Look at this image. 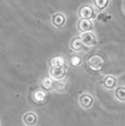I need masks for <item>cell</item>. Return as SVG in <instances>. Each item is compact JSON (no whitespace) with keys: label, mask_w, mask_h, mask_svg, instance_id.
Masks as SVG:
<instances>
[{"label":"cell","mask_w":125,"mask_h":126,"mask_svg":"<svg viewBox=\"0 0 125 126\" xmlns=\"http://www.w3.org/2000/svg\"><path fill=\"white\" fill-rule=\"evenodd\" d=\"M94 5L96 7V9L104 10L108 5V0H94Z\"/></svg>","instance_id":"8fae6325"},{"label":"cell","mask_w":125,"mask_h":126,"mask_svg":"<svg viewBox=\"0 0 125 126\" xmlns=\"http://www.w3.org/2000/svg\"><path fill=\"white\" fill-rule=\"evenodd\" d=\"M115 96L121 100L123 102L124 100V97H125V91H124V87H118L115 89Z\"/></svg>","instance_id":"5bb4252c"},{"label":"cell","mask_w":125,"mask_h":126,"mask_svg":"<svg viewBox=\"0 0 125 126\" xmlns=\"http://www.w3.org/2000/svg\"><path fill=\"white\" fill-rule=\"evenodd\" d=\"M103 63L104 62H103V59H102V57H99V56H94V57H92L88 60V66L92 69H94V70H97V69H99L103 66Z\"/></svg>","instance_id":"8992f818"},{"label":"cell","mask_w":125,"mask_h":126,"mask_svg":"<svg viewBox=\"0 0 125 126\" xmlns=\"http://www.w3.org/2000/svg\"><path fill=\"white\" fill-rule=\"evenodd\" d=\"M71 62H73V65H74V66H77V65L80 63V60H79V58H77V57H74L73 59H71Z\"/></svg>","instance_id":"9a60e30c"},{"label":"cell","mask_w":125,"mask_h":126,"mask_svg":"<svg viewBox=\"0 0 125 126\" xmlns=\"http://www.w3.org/2000/svg\"><path fill=\"white\" fill-rule=\"evenodd\" d=\"M93 102H94V98L90 95H88V94H84V95H82L79 97V105L85 110H87V108H89L92 106Z\"/></svg>","instance_id":"277c9868"},{"label":"cell","mask_w":125,"mask_h":126,"mask_svg":"<svg viewBox=\"0 0 125 126\" xmlns=\"http://www.w3.org/2000/svg\"><path fill=\"white\" fill-rule=\"evenodd\" d=\"M64 63L65 60L61 57H55L54 59L52 60V65L55 68H60V67H64Z\"/></svg>","instance_id":"7c38bea8"},{"label":"cell","mask_w":125,"mask_h":126,"mask_svg":"<svg viewBox=\"0 0 125 126\" xmlns=\"http://www.w3.org/2000/svg\"><path fill=\"white\" fill-rule=\"evenodd\" d=\"M22 122L27 126H34L37 123V115L34 114V113H27L22 117Z\"/></svg>","instance_id":"52a82bcc"},{"label":"cell","mask_w":125,"mask_h":126,"mask_svg":"<svg viewBox=\"0 0 125 126\" xmlns=\"http://www.w3.org/2000/svg\"><path fill=\"white\" fill-rule=\"evenodd\" d=\"M79 17L80 19H86V20H90L92 18L95 17V12L90 6H84L79 9Z\"/></svg>","instance_id":"7a4b0ae2"},{"label":"cell","mask_w":125,"mask_h":126,"mask_svg":"<svg viewBox=\"0 0 125 126\" xmlns=\"http://www.w3.org/2000/svg\"><path fill=\"white\" fill-rule=\"evenodd\" d=\"M79 39L83 45L87 46V47H92V46H94L95 44H96V37H95V35L93 32H90V31L82 33Z\"/></svg>","instance_id":"6da1fadb"},{"label":"cell","mask_w":125,"mask_h":126,"mask_svg":"<svg viewBox=\"0 0 125 126\" xmlns=\"http://www.w3.org/2000/svg\"><path fill=\"white\" fill-rule=\"evenodd\" d=\"M104 86L106 88H109V89H112V88H114L115 87V84H116V80H115V78L114 77H112V76H107L106 78L104 79Z\"/></svg>","instance_id":"30bf717a"},{"label":"cell","mask_w":125,"mask_h":126,"mask_svg":"<svg viewBox=\"0 0 125 126\" xmlns=\"http://www.w3.org/2000/svg\"><path fill=\"white\" fill-rule=\"evenodd\" d=\"M71 48L73 50H75V51H78V50H80L83 48V44H82V41H80V39L78 38V37H76V38H74L73 40H71Z\"/></svg>","instance_id":"9c48e42d"},{"label":"cell","mask_w":125,"mask_h":126,"mask_svg":"<svg viewBox=\"0 0 125 126\" xmlns=\"http://www.w3.org/2000/svg\"><path fill=\"white\" fill-rule=\"evenodd\" d=\"M65 22H66V17H65L64 15L56 14V15H54V16L52 17V24H53V26H55L56 28H58V29H60L61 27L64 26Z\"/></svg>","instance_id":"3957f363"},{"label":"cell","mask_w":125,"mask_h":126,"mask_svg":"<svg viewBox=\"0 0 125 126\" xmlns=\"http://www.w3.org/2000/svg\"><path fill=\"white\" fill-rule=\"evenodd\" d=\"M66 74V70H65L64 67H60V68H55L53 67L50 69V76L54 79H61Z\"/></svg>","instance_id":"ba28073f"},{"label":"cell","mask_w":125,"mask_h":126,"mask_svg":"<svg viewBox=\"0 0 125 126\" xmlns=\"http://www.w3.org/2000/svg\"><path fill=\"white\" fill-rule=\"evenodd\" d=\"M93 29V22L90 20H86V19H80L78 22V30L80 32H88Z\"/></svg>","instance_id":"5b68a950"},{"label":"cell","mask_w":125,"mask_h":126,"mask_svg":"<svg viewBox=\"0 0 125 126\" xmlns=\"http://www.w3.org/2000/svg\"><path fill=\"white\" fill-rule=\"evenodd\" d=\"M43 81H46V84H47V86H46V88H47V89H48V88H50V87H52V85H53V84L50 83V80H49V79H44Z\"/></svg>","instance_id":"2e32d148"},{"label":"cell","mask_w":125,"mask_h":126,"mask_svg":"<svg viewBox=\"0 0 125 126\" xmlns=\"http://www.w3.org/2000/svg\"><path fill=\"white\" fill-rule=\"evenodd\" d=\"M34 97H35V100H37V102H43V100H45V98H46V92L39 89V91H37L35 93Z\"/></svg>","instance_id":"4fadbf2b"}]
</instances>
